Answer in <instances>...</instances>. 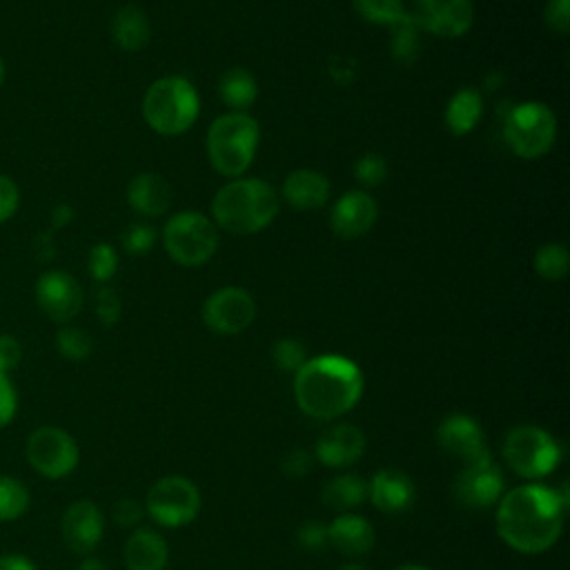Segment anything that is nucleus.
Masks as SVG:
<instances>
[{
    "mask_svg": "<svg viewBox=\"0 0 570 570\" xmlns=\"http://www.w3.org/2000/svg\"><path fill=\"white\" fill-rule=\"evenodd\" d=\"M568 492L525 483L499 499L497 532L517 552L539 554L557 543L563 530Z\"/></svg>",
    "mask_w": 570,
    "mask_h": 570,
    "instance_id": "1",
    "label": "nucleus"
},
{
    "mask_svg": "<svg viewBox=\"0 0 570 570\" xmlns=\"http://www.w3.org/2000/svg\"><path fill=\"white\" fill-rule=\"evenodd\" d=\"M363 394L361 367L338 354L307 358L294 372V399L312 419H338L347 414Z\"/></svg>",
    "mask_w": 570,
    "mask_h": 570,
    "instance_id": "2",
    "label": "nucleus"
},
{
    "mask_svg": "<svg viewBox=\"0 0 570 570\" xmlns=\"http://www.w3.org/2000/svg\"><path fill=\"white\" fill-rule=\"evenodd\" d=\"M278 209V191L261 178L245 176L232 178L212 200L214 225L236 236H249L265 229L272 225Z\"/></svg>",
    "mask_w": 570,
    "mask_h": 570,
    "instance_id": "3",
    "label": "nucleus"
},
{
    "mask_svg": "<svg viewBox=\"0 0 570 570\" xmlns=\"http://www.w3.org/2000/svg\"><path fill=\"white\" fill-rule=\"evenodd\" d=\"M261 140L258 122L245 111L218 116L205 138L209 165L225 178H240L254 163Z\"/></svg>",
    "mask_w": 570,
    "mask_h": 570,
    "instance_id": "4",
    "label": "nucleus"
},
{
    "mask_svg": "<svg viewBox=\"0 0 570 570\" xmlns=\"http://www.w3.org/2000/svg\"><path fill=\"white\" fill-rule=\"evenodd\" d=\"M200 98L183 76H163L149 85L142 98V118L160 136H180L196 122Z\"/></svg>",
    "mask_w": 570,
    "mask_h": 570,
    "instance_id": "5",
    "label": "nucleus"
},
{
    "mask_svg": "<svg viewBox=\"0 0 570 570\" xmlns=\"http://www.w3.org/2000/svg\"><path fill=\"white\" fill-rule=\"evenodd\" d=\"M503 140L508 149L525 160L546 156L557 140L554 111L543 102H521L503 120Z\"/></svg>",
    "mask_w": 570,
    "mask_h": 570,
    "instance_id": "6",
    "label": "nucleus"
},
{
    "mask_svg": "<svg viewBox=\"0 0 570 570\" xmlns=\"http://www.w3.org/2000/svg\"><path fill=\"white\" fill-rule=\"evenodd\" d=\"M163 245L169 258L183 267L205 265L218 249V232L212 218L200 212H178L163 229Z\"/></svg>",
    "mask_w": 570,
    "mask_h": 570,
    "instance_id": "7",
    "label": "nucleus"
},
{
    "mask_svg": "<svg viewBox=\"0 0 570 570\" xmlns=\"http://www.w3.org/2000/svg\"><path fill=\"white\" fill-rule=\"evenodd\" d=\"M503 459L523 479H541L561 461V445L537 425H517L505 434Z\"/></svg>",
    "mask_w": 570,
    "mask_h": 570,
    "instance_id": "8",
    "label": "nucleus"
},
{
    "mask_svg": "<svg viewBox=\"0 0 570 570\" xmlns=\"http://www.w3.org/2000/svg\"><path fill=\"white\" fill-rule=\"evenodd\" d=\"M24 456L40 476L58 481L76 470L80 450L67 430L58 425H40L27 436Z\"/></svg>",
    "mask_w": 570,
    "mask_h": 570,
    "instance_id": "9",
    "label": "nucleus"
},
{
    "mask_svg": "<svg viewBox=\"0 0 570 570\" xmlns=\"http://www.w3.org/2000/svg\"><path fill=\"white\" fill-rule=\"evenodd\" d=\"M145 510L156 523L165 528H180L198 517L200 492L187 476L167 474L149 488Z\"/></svg>",
    "mask_w": 570,
    "mask_h": 570,
    "instance_id": "10",
    "label": "nucleus"
},
{
    "mask_svg": "<svg viewBox=\"0 0 570 570\" xmlns=\"http://www.w3.org/2000/svg\"><path fill=\"white\" fill-rule=\"evenodd\" d=\"M256 318V301L245 287L227 285L207 296L203 303V323L223 336L240 334Z\"/></svg>",
    "mask_w": 570,
    "mask_h": 570,
    "instance_id": "11",
    "label": "nucleus"
},
{
    "mask_svg": "<svg viewBox=\"0 0 570 570\" xmlns=\"http://www.w3.org/2000/svg\"><path fill=\"white\" fill-rule=\"evenodd\" d=\"M452 497L468 510L490 508L503 497V474L490 454L461 465L452 481Z\"/></svg>",
    "mask_w": 570,
    "mask_h": 570,
    "instance_id": "12",
    "label": "nucleus"
},
{
    "mask_svg": "<svg viewBox=\"0 0 570 570\" xmlns=\"http://www.w3.org/2000/svg\"><path fill=\"white\" fill-rule=\"evenodd\" d=\"M421 31L436 38H461L474 22L472 0H414L410 11Z\"/></svg>",
    "mask_w": 570,
    "mask_h": 570,
    "instance_id": "13",
    "label": "nucleus"
},
{
    "mask_svg": "<svg viewBox=\"0 0 570 570\" xmlns=\"http://www.w3.org/2000/svg\"><path fill=\"white\" fill-rule=\"evenodd\" d=\"M36 303L53 323H69L82 307V287L65 269H49L36 281Z\"/></svg>",
    "mask_w": 570,
    "mask_h": 570,
    "instance_id": "14",
    "label": "nucleus"
},
{
    "mask_svg": "<svg viewBox=\"0 0 570 570\" xmlns=\"http://www.w3.org/2000/svg\"><path fill=\"white\" fill-rule=\"evenodd\" d=\"M105 532V517L100 508L89 499L73 501L62 519H60V534L65 546L76 554H89L100 543Z\"/></svg>",
    "mask_w": 570,
    "mask_h": 570,
    "instance_id": "15",
    "label": "nucleus"
},
{
    "mask_svg": "<svg viewBox=\"0 0 570 570\" xmlns=\"http://www.w3.org/2000/svg\"><path fill=\"white\" fill-rule=\"evenodd\" d=\"M379 216L376 200L365 189L345 191L330 212V227L334 236L343 240L358 238L367 234Z\"/></svg>",
    "mask_w": 570,
    "mask_h": 570,
    "instance_id": "16",
    "label": "nucleus"
},
{
    "mask_svg": "<svg viewBox=\"0 0 570 570\" xmlns=\"http://www.w3.org/2000/svg\"><path fill=\"white\" fill-rule=\"evenodd\" d=\"M436 443L445 454L459 459L461 463H470L490 454L479 423L465 414H452L443 419L436 428Z\"/></svg>",
    "mask_w": 570,
    "mask_h": 570,
    "instance_id": "17",
    "label": "nucleus"
},
{
    "mask_svg": "<svg viewBox=\"0 0 570 570\" xmlns=\"http://www.w3.org/2000/svg\"><path fill=\"white\" fill-rule=\"evenodd\" d=\"M365 452V434L350 423H336L321 432L316 456L327 468H350Z\"/></svg>",
    "mask_w": 570,
    "mask_h": 570,
    "instance_id": "18",
    "label": "nucleus"
},
{
    "mask_svg": "<svg viewBox=\"0 0 570 570\" xmlns=\"http://www.w3.org/2000/svg\"><path fill=\"white\" fill-rule=\"evenodd\" d=\"M367 499L376 510L385 514H399L412 505L414 483L405 472L396 468H383L370 479Z\"/></svg>",
    "mask_w": 570,
    "mask_h": 570,
    "instance_id": "19",
    "label": "nucleus"
},
{
    "mask_svg": "<svg viewBox=\"0 0 570 570\" xmlns=\"http://www.w3.org/2000/svg\"><path fill=\"white\" fill-rule=\"evenodd\" d=\"M281 196L292 209L312 212L327 203L330 198V180L316 169H294L285 176Z\"/></svg>",
    "mask_w": 570,
    "mask_h": 570,
    "instance_id": "20",
    "label": "nucleus"
},
{
    "mask_svg": "<svg viewBox=\"0 0 570 570\" xmlns=\"http://www.w3.org/2000/svg\"><path fill=\"white\" fill-rule=\"evenodd\" d=\"M327 546L338 550L343 557H363L374 546V528L367 519L343 512L327 525Z\"/></svg>",
    "mask_w": 570,
    "mask_h": 570,
    "instance_id": "21",
    "label": "nucleus"
},
{
    "mask_svg": "<svg viewBox=\"0 0 570 570\" xmlns=\"http://www.w3.org/2000/svg\"><path fill=\"white\" fill-rule=\"evenodd\" d=\"M171 198H174V194H171L169 183L160 174H154V171H142V174L134 176L127 187L129 207L145 218L163 216L169 209Z\"/></svg>",
    "mask_w": 570,
    "mask_h": 570,
    "instance_id": "22",
    "label": "nucleus"
},
{
    "mask_svg": "<svg viewBox=\"0 0 570 570\" xmlns=\"http://www.w3.org/2000/svg\"><path fill=\"white\" fill-rule=\"evenodd\" d=\"M167 557V541L151 528H136L122 548L127 570H165Z\"/></svg>",
    "mask_w": 570,
    "mask_h": 570,
    "instance_id": "23",
    "label": "nucleus"
},
{
    "mask_svg": "<svg viewBox=\"0 0 570 570\" xmlns=\"http://www.w3.org/2000/svg\"><path fill=\"white\" fill-rule=\"evenodd\" d=\"M151 36L149 18L136 4H125L111 20V38L122 51H140L147 47Z\"/></svg>",
    "mask_w": 570,
    "mask_h": 570,
    "instance_id": "24",
    "label": "nucleus"
},
{
    "mask_svg": "<svg viewBox=\"0 0 570 570\" xmlns=\"http://www.w3.org/2000/svg\"><path fill=\"white\" fill-rule=\"evenodd\" d=\"M481 114V94L474 87H463L445 105V125L454 136H465L479 125Z\"/></svg>",
    "mask_w": 570,
    "mask_h": 570,
    "instance_id": "25",
    "label": "nucleus"
},
{
    "mask_svg": "<svg viewBox=\"0 0 570 570\" xmlns=\"http://www.w3.org/2000/svg\"><path fill=\"white\" fill-rule=\"evenodd\" d=\"M218 96L232 111H245L258 98V82L247 69L232 67L218 80Z\"/></svg>",
    "mask_w": 570,
    "mask_h": 570,
    "instance_id": "26",
    "label": "nucleus"
},
{
    "mask_svg": "<svg viewBox=\"0 0 570 570\" xmlns=\"http://www.w3.org/2000/svg\"><path fill=\"white\" fill-rule=\"evenodd\" d=\"M365 497H367V483L358 474H338L330 479L321 490L323 503L336 512H347L361 505Z\"/></svg>",
    "mask_w": 570,
    "mask_h": 570,
    "instance_id": "27",
    "label": "nucleus"
},
{
    "mask_svg": "<svg viewBox=\"0 0 570 570\" xmlns=\"http://www.w3.org/2000/svg\"><path fill=\"white\" fill-rule=\"evenodd\" d=\"M390 29V53L401 65H414L421 56V27L410 13H405Z\"/></svg>",
    "mask_w": 570,
    "mask_h": 570,
    "instance_id": "28",
    "label": "nucleus"
},
{
    "mask_svg": "<svg viewBox=\"0 0 570 570\" xmlns=\"http://www.w3.org/2000/svg\"><path fill=\"white\" fill-rule=\"evenodd\" d=\"M31 503L29 488L9 474H0V523L18 521Z\"/></svg>",
    "mask_w": 570,
    "mask_h": 570,
    "instance_id": "29",
    "label": "nucleus"
},
{
    "mask_svg": "<svg viewBox=\"0 0 570 570\" xmlns=\"http://www.w3.org/2000/svg\"><path fill=\"white\" fill-rule=\"evenodd\" d=\"M570 256L566 245L546 243L534 254V269L543 281H561L568 274Z\"/></svg>",
    "mask_w": 570,
    "mask_h": 570,
    "instance_id": "30",
    "label": "nucleus"
},
{
    "mask_svg": "<svg viewBox=\"0 0 570 570\" xmlns=\"http://www.w3.org/2000/svg\"><path fill=\"white\" fill-rule=\"evenodd\" d=\"M56 350L67 361H85L94 352V338L82 327L62 325L56 332Z\"/></svg>",
    "mask_w": 570,
    "mask_h": 570,
    "instance_id": "31",
    "label": "nucleus"
},
{
    "mask_svg": "<svg viewBox=\"0 0 570 570\" xmlns=\"http://www.w3.org/2000/svg\"><path fill=\"white\" fill-rule=\"evenodd\" d=\"M352 4L363 20L381 27H392L407 13L403 0H352Z\"/></svg>",
    "mask_w": 570,
    "mask_h": 570,
    "instance_id": "32",
    "label": "nucleus"
},
{
    "mask_svg": "<svg viewBox=\"0 0 570 570\" xmlns=\"http://www.w3.org/2000/svg\"><path fill=\"white\" fill-rule=\"evenodd\" d=\"M87 269L98 283H107L118 269V254L109 243H96L87 256Z\"/></svg>",
    "mask_w": 570,
    "mask_h": 570,
    "instance_id": "33",
    "label": "nucleus"
},
{
    "mask_svg": "<svg viewBox=\"0 0 570 570\" xmlns=\"http://www.w3.org/2000/svg\"><path fill=\"white\" fill-rule=\"evenodd\" d=\"M354 178L365 187H379L387 178V163L381 154L367 151L354 163Z\"/></svg>",
    "mask_w": 570,
    "mask_h": 570,
    "instance_id": "34",
    "label": "nucleus"
},
{
    "mask_svg": "<svg viewBox=\"0 0 570 570\" xmlns=\"http://www.w3.org/2000/svg\"><path fill=\"white\" fill-rule=\"evenodd\" d=\"M272 361L278 370H285V372H296L305 361H307V354H305V347L301 341L296 338H278L272 347Z\"/></svg>",
    "mask_w": 570,
    "mask_h": 570,
    "instance_id": "35",
    "label": "nucleus"
},
{
    "mask_svg": "<svg viewBox=\"0 0 570 570\" xmlns=\"http://www.w3.org/2000/svg\"><path fill=\"white\" fill-rule=\"evenodd\" d=\"M120 243L125 247L127 254L131 256H142L147 254L154 243H156V232L151 225L147 223H131L125 227V232L120 234Z\"/></svg>",
    "mask_w": 570,
    "mask_h": 570,
    "instance_id": "36",
    "label": "nucleus"
},
{
    "mask_svg": "<svg viewBox=\"0 0 570 570\" xmlns=\"http://www.w3.org/2000/svg\"><path fill=\"white\" fill-rule=\"evenodd\" d=\"M94 309H96L98 321H100L105 327L116 325L118 318H120V309H122L116 289H111V287H107V285L100 287V289L96 292V296H94Z\"/></svg>",
    "mask_w": 570,
    "mask_h": 570,
    "instance_id": "37",
    "label": "nucleus"
},
{
    "mask_svg": "<svg viewBox=\"0 0 570 570\" xmlns=\"http://www.w3.org/2000/svg\"><path fill=\"white\" fill-rule=\"evenodd\" d=\"M18 414V390L9 374L0 372V430L7 428Z\"/></svg>",
    "mask_w": 570,
    "mask_h": 570,
    "instance_id": "38",
    "label": "nucleus"
},
{
    "mask_svg": "<svg viewBox=\"0 0 570 570\" xmlns=\"http://www.w3.org/2000/svg\"><path fill=\"white\" fill-rule=\"evenodd\" d=\"M543 20L548 29L557 33L570 31V0H548L543 9Z\"/></svg>",
    "mask_w": 570,
    "mask_h": 570,
    "instance_id": "39",
    "label": "nucleus"
},
{
    "mask_svg": "<svg viewBox=\"0 0 570 570\" xmlns=\"http://www.w3.org/2000/svg\"><path fill=\"white\" fill-rule=\"evenodd\" d=\"M20 205V189L13 178L0 174V225L7 223Z\"/></svg>",
    "mask_w": 570,
    "mask_h": 570,
    "instance_id": "40",
    "label": "nucleus"
},
{
    "mask_svg": "<svg viewBox=\"0 0 570 570\" xmlns=\"http://www.w3.org/2000/svg\"><path fill=\"white\" fill-rule=\"evenodd\" d=\"M312 454L307 450H301V448H292L285 452L283 461H281V470L292 476V479H298V476H305L309 470H312Z\"/></svg>",
    "mask_w": 570,
    "mask_h": 570,
    "instance_id": "41",
    "label": "nucleus"
},
{
    "mask_svg": "<svg viewBox=\"0 0 570 570\" xmlns=\"http://www.w3.org/2000/svg\"><path fill=\"white\" fill-rule=\"evenodd\" d=\"M298 543L309 552L323 550L327 546V525L318 521H305L298 528Z\"/></svg>",
    "mask_w": 570,
    "mask_h": 570,
    "instance_id": "42",
    "label": "nucleus"
},
{
    "mask_svg": "<svg viewBox=\"0 0 570 570\" xmlns=\"http://www.w3.org/2000/svg\"><path fill=\"white\" fill-rule=\"evenodd\" d=\"M22 361V345L11 334H0V372H13Z\"/></svg>",
    "mask_w": 570,
    "mask_h": 570,
    "instance_id": "43",
    "label": "nucleus"
},
{
    "mask_svg": "<svg viewBox=\"0 0 570 570\" xmlns=\"http://www.w3.org/2000/svg\"><path fill=\"white\" fill-rule=\"evenodd\" d=\"M142 519V505L136 501V499H120L116 505H114V521L118 525H136L138 521Z\"/></svg>",
    "mask_w": 570,
    "mask_h": 570,
    "instance_id": "44",
    "label": "nucleus"
},
{
    "mask_svg": "<svg viewBox=\"0 0 570 570\" xmlns=\"http://www.w3.org/2000/svg\"><path fill=\"white\" fill-rule=\"evenodd\" d=\"M0 570H38V566L24 554L7 552V554H0Z\"/></svg>",
    "mask_w": 570,
    "mask_h": 570,
    "instance_id": "45",
    "label": "nucleus"
},
{
    "mask_svg": "<svg viewBox=\"0 0 570 570\" xmlns=\"http://www.w3.org/2000/svg\"><path fill=\"white\" fill-rule=\"evenodd\" d=\"M73 216H76L73 207L67 205V203H60V205H56L53 212H51V225H53V227H65V225H69V223L73 220Z\"/></svg>",
    "mask_w": 570,
    "mask_h": 570,
    "instance_id": "46",
    "label": "nucleus"
},
{
    "mask_svg": "<svg viewBox=\"0 0 570 570\" xmlns=\"http://www.w3.org/2000/svg\"><path fill=\"white\" fill-rule=\"evenodd\" d=\"M78 570H109V568H107L100 559H96V557H87V559H82V561H80Z\"/></svg>",
    "mask_w": 570,
    "mask_h": 570,
    "instance_id": "47",
    "label": "nucleus"
},
{
    "mask_svg": "<svg viewBox=\"0 0 570 570\" xmlns=\"http://www.w3.org/2000/svg\"><path fill=\"white\" fill-rule=\"evenodd\" d=\"M394 570H432V568L419 566V563H405V566H399V568H394Z\"/></svg>",
    "mask_w": 570,
    "mask_h": 570,
    "instance_id": "48",
    "label": "nucleus"
},
{
    "mask_svg": "<svg viewBox=\"0 0 570 570\" xmlns=\"http://www.w3.org/2000/svg\"><path fill=\"white\" fill-rule=\"evenodd\" d=\"M338 570H367V568L361 566V563H345V566H341Z\"/></svg>",
    "mask_w": 570,
    "mask_h": 570,
    "instance_id": "49",
    "label": "nucleus"
},
{
    "mask_svg": "<svg viewBox=\"0 0 570 570\" xmlns=\"http://www.w3.org/2000/svg\"><path fill=\"white\" fill-rule=\"evenodd\" d=\"M2 80H4V62L0 58V85H2Z\"/></svg>",
    "mask_w": 570,
    "mask_h": 570,
    "instance_id": "50",
    "label": "nucleus"
}]
</instances>
